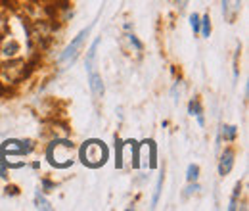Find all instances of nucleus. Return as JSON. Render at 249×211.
<instances>
[{
	"instance_id": "nucleus-13",
	"label": "nucleus",
	"mask_w": 249,
	"mask_h": 211,
	"mask_svg": "<svg viewBox=\"0 0 249 211\" xmlns=\"http://www.w3.org/2000/svg\"><path fill=\"white\" fill-rule=\"evenodd\" d=\"M199 33L203 37H211V18H209V14L199 18Z\"/></svg>"
},
{
	"instance_id": "nucleus-14",
	"label": "nucleus",
	"mask_w": 249,
	"mask_h": 211,
	"mask_svg": "<svg viewBox=\"0 0 249 211\" xmlns=\"http://www.w3.org/2000/svg\"><path fill=\"white\" fill-rule=\"evenodd\" d=\"M240 194H242V182H238V184H236V188H234V192H232L230 206H228V210L230 211L238 210V198H240Z\"/></svg>"
},
{
	"instance_id": "nucleus-8",
	"label": "nucleus",
	"mask_w": 249,
	"mask_h": 211,
	"mask_svg": "<svg viewBox=\"0 0 249 211\" xmlns=\"http://www.w3.org/2000/svg\"><path fill=\"white\" fill-rule=\"evenodd\" d=\"M100 42H102V38L98 37L92 44H90L89 52H87V58H85V69H87V73L96 71V56H98V46H100Z\"/></svg>"
},
{
	"instance_id": "nucleus-9",
	"label": "nucleus",
	"mask_w": 249,
	"mask_h": 211,
	"mask_svg": "<svg viewBox=\"0 0 249 211\" xmlns=\"http://www.w3.org/2000/svg\"><path fill=\"white\" fill-rule=\"evenodd\" d=\"M188 114H190L192 117H196V119H197V125H199V127H205L203 108H201V104H199V100H197V98H192V100L188 102Z\"/></svg>"
},
{
	"instance_id": "nucleus-15",
	"label": "nucleus",
	"mask_w": 249,
	"mask_h": 211,
	"mask_svg": "<svg viewBox=\"0 0 249 211\" xmlns=\"http://www.w3.org/2000/svg\"><path fill=\"white\" fill-rule=\"evenodd\" d=\"M161 188H163V173L159 175V179L156 182V188H154V198H152V206L150 208H156L157 202H159V198H161Z\"/></svg>"
},
{
	"instance_id": "nucleus-18",
	"label": "nucleus",
	"mask_w": 249,
	"mask_h": 211,
	"mask_svg": "<svg viewBox=\"0 0 249 211\" xmlns=\"http://www.w3.org/2000/svg\"><path fill=\"white\" fill-rule=\"evenodd\" d=\"M190 27H192V31L197 35L199 33V16L197 14H192L190 16Z\"/></svg>"
},
{
	"instance_id": "nucleus-21",
	"label": "nucleus",
	"mask_w": 249,
	"mask_h": 211,
	"mask_svg": "<svg viewBox=\"0 0 249 211\" xmlns=\"http://www.w3.org/2000/svg\"><path fill=\"white\" fill-rule=\"evenodd\" d=\"M188 6V0H177V8H178V12H184Z\"/></svg>"
},
{
	"instance_id": "nucleus-20",
	"label": "nucleus",
	"mask_w": 249,
	"mask_h": 211,
	"mask_svg": "<svg viewBox=\"0 0 249 211\" xmlns=\"http://www.w3.org/2000/svg\"><path fill=\"white\" fill-rule=\"evenodd\" d=\"M199 190V184H197V181L190 182V186L186 188V192H184V198H188V196H192L194 192H197Z\"/></svg>"
},
{
	"instance_id": "nucleus-6",
	"label": "nucleus",
	"mask_w": 249,
	"mask_h": 211,
	"mask_svg": "<svg viewBox=\"0 0 249 211\" xmlns=\"http://www.w3.org/2000/svg\"><path fill=\"white\" fill-rule=\"evenodd\" d=\"M89 87H90V92H92V96L96 100H100L104 96L106 87H104V79H102V75L98 71H90L89 73Z\"/></svg>"
},
{
	"instance_id": "nucleus-17",
	"label": "nucleus",
	"mask_w": 249,
	"mask_h": 211,
	"mask_svg": "<svg viewBox=\"0 0 249 211\" xmlns=\"http://www.w3.org/2000/svg\"><path fill=\"white\" fill-rule=\"evenodd\" d=\"M126 38H128V42H130V46H132L134 50H138V52H140V50L144 48V44L138 40V37H136L134 33H126Z\"/></svg>"
},
{
	"instance_id": "nucleus-19",
	"label": "nucleus",
	"mask_w": 249,
	"mask_h": 211,
	"mask_svg": "<svg viewBox=\"0 0 249 211\" xmlns=\"http://www.w3.org/2000/svg\"><path fill=\"white\" fill-rule=\"evenodd\" d=\"M171 94H173V100H175V104H178V102H180V83H178V81L173 85V89H171Z\"/></svg>"
},
{
	"instance_id": "nucleus-4",
	"label": "nucleus",
	"mask_w": 249,
	"mask_h": 211,
	"mask_svg": "<svg viewBox=\"0 0 249 211\" xmlns=\"http://www.w3.org/2000/svg\"><path fill=\"white\" fill-rule=\"evenodd\" d=\"M94 23H90L89 27H85L83 31H79L77 35H75V38L63 48V52L60 54V58H58V63L62 65V67H69V65H73V61L77 60V56H79V52H81V48H83V44H85V40H87V37L90 35V31H92Z\"/></svg>"
},
{
	"instance_id": "nucleus-12",
	"label": "nucleus",
	"mask_w": 249,
	"mask_h": 211,
	"mask_svg": "<svg viewBox=\"0 0 249 211\" xmlns=\"http://www.w3.org/2000/svg\"><path fill=\"white\" fill-rule=\"evenodd\" d=\"M35 208L36 210H44V211H50L52 210V204L44 198V194L38 190V192H35Z\"/></svg>"
},
{
	"instance_id": "nucleus-22",
	"label": "nucleus",
	"mask_w": 249,
	"mask_h": 211,
	"mask_svg": "<svg viewBox=\"0 0 249 211\" xmlns=\"http://www.w3.org/2000/svg\"><path fill=\"white\" fill-rule=\"evenodd\" d=\"M6 177H8V167L0 161V179H6Z\"/></svg>"
},
{
	"instance_id": "nucleus-10",
	"label": "nucleus",
	"mask_w": 249,
	"mask_h": 211,
	"mask_svg": "<svg viewBox=\"0 0 249 211\" xmlns=\"http://www.w3.org/2000/svg\"><path fill=\"white\" fill-rule=\"evenodd\" d=\"M236 136H238V127H236V125H222L220 131H218L217 146L220 144V140H224V142H232V140H236Z\"/></svg>"
},
{
	"instance_id": "nucleus-7",
	"label": "nucleus",
	"mask_w": 249,
	"mask_h": 211,
	"mask_svg": "<svg viewBox=\"0 0 249 211\" xmlns=\"http://www.w3.org/2000/svg\"><path fill=\"white\" fill-rule=\"evenodd\" d=\"M234 167V150L226 148V150L220 153V159H218V175L220 177H226Z\"/></svg>"
},
{
	"instance_id": "nucleus-2",
	"label": "nucleus",
	"mask_w": 249,
	"mask_h": 211,
	"mask_svg": "<svg viewBox=\"0 0 249 211\" xmlns=\"http://www.w3.org/2000/svg\"><path fill=\"white\" fill-rule=\"evenodd\" d=\"M109 157V150L104 144V140L100 138H90L87 142H83V146L79 148V159L83 165L90 167V169H98L104 167L106 161Z\"/></svg>"
},
{
	"instance_id": "nucleus-1",
	"label": "nucleus",
	"mask_w": 249,
	"mask_h": 211,
	"mask_svg": "<svg viewBox=\"0 0 249 211\" xmlns=\"http://www.w3.org/2000/svg\"><path fill=\"white\" fill-rule=\"evenodd\" d=\"M44 155H46V159H48V163L52 167H56V169H67L75 161V146L67 138H56V140H52L46 146Z\"/></svg>"
},
{
	"instance_id": "nucleus-5",
	"label": "nucleus",
	"mask_w": 249,
	"mask_h": 211,
	"mask_svg": "<svg viewBox=\"0 0 249 211\" xmlns=\"http://www.w3.org/2000/svg\"><path fill=\"white\" fill-rule=\"evenodd\" d=\"M157 165V146L154 140H144L138 144V167L154 169Z\"/></svg>"
},
{
	"instance_id": "nucleus-11",
	"label": "nucleus",
	"mask_w": 249,
	"mask_h": 211,
	"mask_svg": "<svg viewBox=\"0 0 249 211\" xmlns=\"http://www.w3.org/2000/svg\"><path fill=\"white\" fill-rule=\"evenodd\" d=\"M115 167L123 169L124 167V142L115 140Z\"/></svg>"
},
{
	"instance_id": "nucleus-3",
	"label": "nucleus",
	"mask_w": 249,
	"mask_h": 211,
	"mask_svg": "<svg viewBox=\"0 0 249 211\" xmlns=\"http://www.w3.org/2000/svg\"><path fill=\"white\" fill-rule=\"evenodd\" d=\"M35 144L33 140H23V138H10L6 142L0 144V161L8 167V169H16L14 165V157H21V155H27L31 153Z\"/></svg>"
},
{
	"instance_id": "nucleus-16",
	"label": "nucleus",
	"mask_w": 249,
	"mask_h": 211,
	"mask_svg": "<svg viewBox=\"0 0 249 211\" xmlns=\"http://www.w3.org/2000/svg\"><path fill=\"white\" fill-rule=\"evenodd\" d=\"M199 179V167L196 163H190L186 169V181L188 182H194Z\"/></svg>"
}]
</instances>
